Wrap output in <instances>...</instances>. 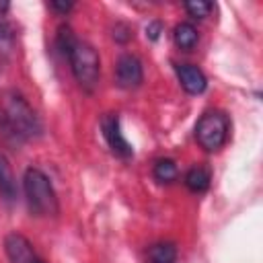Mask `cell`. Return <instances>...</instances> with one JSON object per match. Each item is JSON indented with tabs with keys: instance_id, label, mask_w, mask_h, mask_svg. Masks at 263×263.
Returning a JSON list of instances; mask_svg holds the SVG:
<instances>
[{
	"instance_id": "obj_1",
	"label": "cell",
	"mask_w": 263,
	"mask_h": 263,
	"mask_svg": "<svg viewBox=\"0 0 263 263\" xmlns=\"http://www.w3.org/2000/svg\"><path fill=\"white\" fill-rule=\"evenodd\" d=\"M0 111L4 113L6 121L10 123V127L16 132V136H18L23 142H31V140H37V138L41 136L43 125H41L37 113H35L33 107L25 101L23 95H18V92H14V90L4 92Z\"/></svg>"
},
{
	"instance_id": "obj_2",
	"label": "cell",
	"mask_w": 263,
	"mask_h": 263,
	"mask_svg": "<svg viewBox=\"0 0 263 263\" xmlns=\"http://www.w3.org/2000/svg\"><path fill=\"white\" fill-rule=\"evenodd\" d=\"M23 191L29 203V210L37 216H55L60 210L58 193L49 177L39 168H27L23 175Z\"/></svg>"
},
{
	"instance_id": "obj_3",
	"label": "cell",
	"mask_w": 263,
	"mask_h": 263,
	"mask_svg": "<svg viewBox=\"0 0 263 263\" xmlns=\"http://www.w3.org/2000/svg\"><path fill=\"white\" fill-rule=\"evenodd\" d=\"M66 58L70 62V70L76 78V82L92 92L99 84V76H101V58L97 53V49L86 43V41H80L76 39L72 43V47L66 51Z\"/></svg>"
},
{
	"instance_id": "obj_4",
	"label": "cell",
	"mask_w": 263,
	"mask_h": 263,
	"mask_svg": "<svg viewBox=\"0 0 263 263\" xmlns=\"http://www.w3.org/2000/svg\"><path fill=\"white\" fill-rule=\"evenodd\" d=\"M230 132V121L222 111H205L195 123V140L205 152L220 150Z\"/></svg>"
},
{
	"instance_id": "obj_5",
	"label": "cell",
	"mask_w": 263,
	"mask_h": 263,
	"mask_svg": "<svg viewBox=\"0 0 263 263\" xmlns=\"http://www.w3.org/2000/svg\"><path fill=\"white\" fill-rule=\"evenodd\" d=\"M101 132H103V138H105V142H107V146L111 148L113 154H117L119 158H129L134 154L132 144L125 140V136L121 132V123H119V115L117 113L103 115Z\"/></svg>"
},
{
	"instance_id": "obj_6",
	"label": "cell",
	"mask_w": 263,
	"mask_h": 263,
	"mask_svg": "<svg viewBox=\"0 0 263 263\" xmlns=\"http://www.w3.org/2000/svg\"><path fill=\"white\" fill-rule=\"evenodd\" d=\"M144 80V68L138 55L134 53H121L115 62V82L119 88L132 90L138 88Z\"/></svg>"
},
{
	"instance_id": "obj_7",
	"label": "cell",
	"mask_w": 263,
	"mask_h": 263,
	"mask_svg": "<svg viewBox=\"0 0 263 263\" xmlns=\"http://www.w3.org/2000/svg\"><path fill=\"white\" fill-rule=\"evenodd\" d=\"M4 251L10 263H33L37 259L31 240L21 232H8L4 236Z\"/></svg>"
},
{
	"instance_id": "obj_8",
	"label": "cell",
	"mask_w": 263,
	"mask_h": 263,
	"mask_svg": "<svg viewBox=\"0 0 263 263\" xmlns=\"http://www.w3.org/2000/svg\"><path fill=\"white\" fill-rule=\"evenodd\" d=\"M175 72H177V78H179V82H181V86H183L185 92H189V95H201L205 90L208 78H205V74L197 66H193V64H177L175 66Z\"/></svg>"
},
{
	"instance_id": "obj_9",
	"label": "cell",
	"mask_w": 263,
	"mask_h": 263,
	"mask_svg": "<svg viewBox=\"0 0 263 263\" xmlns=\"http://www.w3.org/2000/svg\"><path fill=\"white\" fill-rule=\"evenodd\" d=\"M0 197L6 201H12L16 197V181H14L12 168L2 152H0Z\"/></svg>"
},
{
	"instance_id": "obj_10",
	"label": "cell",
	"mask_w": 263,
	"mask_h": 263,
	"mask_svg": "<svg viewBox=\"0 0 263 263\" xmlns=\"http://www.w3.org/2000/svg\"><path fill=\"white\" fill-rule=\"evenodd\" d=\"M177 261V247L175 242L162 240L148 247V263H175Z\"/></svg>"
},
{
	"instance_id": "obj_11",
	"label": "cell",
	"mask_w": 263,
	"mask_h": 263,
	"mask_svg": "<svg viewBox=\"0 0 263 263\" xmlns=\"http://www.w3.org/2000/svg\"><path fill=\"white\" fill-rule=\"evenodd\" d=\"M173 37H175V43H177L181 49H193L195 43H197V39H199L197 29H195L191 23H187V21H183V23H179V25L175 27Z\"/></svg>"
},
{
	"instance_id": "obj_12",
	"label": "cell",
	"mask_w": 263,
	"mask_h": 263,
	"mask_svg": "<svg viewBox=\"0 0 263 263\" xmlns=\"http://www.w3.org/2000/svg\"><path fill=\"white\" fill-rule=\"evenodd\" d=\"M16 47V35L10 23L0 21V60L8 62Z\"/></svg>"
},
{
	"instance_id": "obj_13",
	"label": "cell",
	"mask_w": 263,
	"mask_h": 263,
	"mask_svg": "<svg viewBox=\"0 0 263 263\" xmlns=\"http://www.w3.org/2000/svg\"><path fill=\"white\" fill-rule=\"evenodd\" d=\"M210 181H212L210 173H208L205 168H201V166H195V168L187 171V175H185V185H187V189L193 191V193H203V191H208Z\"/></svg>"
},
{
	"instance_id": "obj_14",
	"label": "cell",
	"mask_w": 263,
	"mask_h": 263,
	"mask_svg": "<svg viewBox=\"0 0 263 263\" xmlns=\"http://www.w3.org/2000/svg\"><path fill=\"white\" fill-rule=\"evenodd\" d=\"M152 175L158 183H173L179 175V168H177V162L171 160V158H158L154 162V168H152Z\"/></svg>"
},
{
	"instance_id": "obj_15",
	"label": "cell",
	"mask_w": 263,
	"mask_h": 263,
	"mask_svg": "<svg viewBox=\"0 0 263 263\" xmlns=\"http://www.w3.org/2000/svg\"><path fill=\"white\" fill-rule=\"evenodd\" d=\"M214 4L212 2H203V0H191V2H185V10L189 16L193 18H205L210 12H212Z\"/></svg>"
},
{
	"instance_id": "obj_16",
	"label": "cell",
	"mask_w": 263,
	"mask_h": 263,
	"mask_svg": "<svg viewBox=\"0 0 263 263\" xmlns=\"http://www.w3.org/2000/svg\"><path fill=\"white\" fill-rule=\"evenodd\" d=\"M0 138L6 142V144H10V146H21L23 144V140L16 136V132L10 127V123L6 121V117H4V113L0 111Z\"/></svg>"
},
{
	"instance_id": "obj_17",
	"label": "cell",
	"mask_w": 263,
	"mask_h": 263,
	"mask_svg": "<svg viewBox=\"0 0 263 263\" xmlns=\"http://www.w3.org/2000/svg\"><path fill=\"white\" fill-rule=\"evenodd\" d=\"M49 6H51L53 10H58V12L66 14V12H70V10L74 8V2H60V0H53Z\"/></svg>"
},
{
	"instance_id": "obj_18",
	"label": "cell",
	"mask_w": 263,
	"mask_h": 263,
	"mask_svg": "<svg viewBox=\"0 0 263 263\" xmlns=\"http://www.w3.org/2000/svg\"><path fill=\"white\" fill-rule=\"evenodd\" d=\"M158 33H160V25H158V23H152V25L146 27V35H148L150 39H158Z\"/></svg>"
},
{
	"instance_id": "obj_19",
	"label": "cell",
	"mask_w": 263,
	"mask_h": 263,
	"mask_svg": "<svg viewBox=\"0 0 263 263\" xmlns=\"http://www.w3.org/2000/svg\"><path fill=\"white\" fill-rule=\"evenodd\" d=\"M4 10H8V4H6V2L0 4V12H4Z\"/></svg>"
},
{
	"instance_id": "obj_20",
	"label": "cell",
	"mask_w": 263,
	"mask_h": 263,
	"mask_svg": "<svg viewBox=\"0 0 263 263\" xmlns=\"http://www.w3.org/2000/svg\"><path fill=\"white\" fill-rule=\"evenodd\" d=\"M33 263H45V261H41V259H35V261H33Z\"/></svg>"
}]
</instances>
